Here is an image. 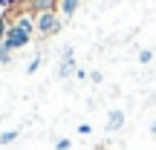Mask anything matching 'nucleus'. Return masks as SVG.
Instances as JSON below:
<instances>
[{
  "mask_svg": "<svg viewBox=\"0 0 156 150\" xmlns=\"http://www.w3.org/2000/svg\"><path fill=\"white\" fill-rule=\"evenodd\" d=\"M64 29V20L58 12H44V15H35V32L41 38H52Z\"/></svg>",
  "mask_w": 156,
  "mask_h": 150,
  "instance_id": "f257e3e1",
  "label": "nucleus"
},
{
  "mask_svg": "<svg viewBox=\"0 0 156 150\" xmlns=\"http://www.w3.org/2000/svg\"><path fill=\"white\" fill-rule=\"evenodd\" d=\"M32 40V35H26L20 26H15V23H9V32H6V38H3V46L9 52H15V49H23V46Z\"/></svg>",
  "mask_w": 156,
  "mask_h": 150,
  "instance_id": "f03ea898",
  "label": "nucleus"
},
{
  "mask_svg": "<svg viewBox=\"0 0 156 150\" xmlns=\"http://www.w3.org/2000/svg\"><path fill=\"white\" fill-rule=\"evenodd\" d=\"M75 52H73V46H67L64 49V55H61V67H58V78H73L75 75Z\"/></svg>",
  "mask_w": 156,
  "mask_h": 150,
  "instance_id": "7ed1b4c3",
  "label": "nucleus"
},
{
  "mask_svg": "<svg viewBox=\"0 0 156 150\" xmlns=\"http://www.w3.org/2000/svg\"><path fill=\"white\" fill-rule=\"evenodd\" d=\"M61 0H26V12L29 15H44V12H58Z\"/></svg>",
  "mask_w": 156,
  "mask_h": 150,
  "instance_id": "20e7f679",
  "label": "nucleus"
},
{
  "mask_svg": "<svg viewBox=\"0 0 156 150\" xmlns=\"http://www.w3.org/2000/svg\"><path fill=\"white\" fill-rule=\"evenodd\" d=\"M12 23H15V26H20L26 35H32V32H35V15H29V12H20V15H17Z\"/></svg>",
  "mask_w": 156,
  "mask_h": 150,
  "instance_id": "39448f33",
  "label": "nucleus"
},
{
  "mask_svg": "<svg viewBox=\"0 0 156 150\" xmlns=\"http://www.w3.org/2000/svg\"><path fill=\"white\" fill-rule=\"evenodd\" d=\"M124 127V113L122 110H113L110 118H107V133H119Z\"/></svg>",
  "mask_w": 156,
  "mask_h": 150,
  "instance_id": "423d86ee",
  "label": "nucleus"
},
{
  "mask_svg": "<svg viewBox=\"0 0 156 150\" xmlns=\"http://www.w3.org/2000/svg\"><path fill=\"white\" fill-rule=\"evenodd\" d=\"M78 3H81V0H61V3H58L61 17H73L75 12H78Z\"/></svg>",
  "mask_w": 156,
  "mask_h": 150,
  "instance_id": "0eeeda50",
  "label": "nucleus"
},
{
  "mask_svg": "<svg viewBox=\"0 0 156 150\" xmlns=\"http://www.w3.org/2000/svg\"><path fill=\"white\" fill-rule=\"evenodd\" d=\"M15 139H17V130H6V133H0V145H12Z\"/></svg>",
  "mask_w": 156,
  "mask_h": 150,
  "instance_id": "6e6552de",
  "label": "nucleus"
},
{
  "mask_svg": "<svg viewBox=\"0 0 156 150\" xmlns=\"http://www.w3.org/2000/svg\"><path fill=\"white\" fill-rule=\"evenodd\" d=\"M9 17H6V15H0V44H3V38H6V32H9Z\"/></svg>",
  "mask_w": 156,
  "mask_h": 150,
  "instance_id": "1a4fd4ad",
  "label": "nucleus"
},
{
  "mask_svg": "<svg viewBox=\"0 0 156 150\" xmlns=\"http://www.w3.org/2000/svg\"><path fill=\"white\" fill-rule=\"evenodd\" d=\"M41 61H44V58H41V55H38V58H32V61H29V67H26V72H29V75H32V72H38Z\"/></svg>",
  "mask_w": 156,
  "mask_h": 150,
  "instance_id": "9d476101",
  "label": "nucleus"
},
{
  "mask_svg": "<svg viewBox=\"0 0 156 150\" xmlns=\"http://www.w3.org/2000/svg\"><path fill=\"white\" fill-rule=\"evenodd\" d=\"M151 61H153V52L151 49H142L139 52V64H151Z\"/></svg>",
  "mask_w": 156,
  "mask_h": 150,
  "instance_id": "9b49d317",
  "label": "nucleus"
},
{
  "mask_svg": "<svg viewBox=\"0 0 156 150\" xmlns=\"http://www.w3.org/2000/svg\"><path fill=\"white\" fill-rule=\"evenodd\" d=\"M9 61H12V52L6 49L3 44H0V64H9Z\"/></svg>",
  "mask_w": 156,
  "mask_h": 150,
  "instance_id": "f8f14e48",
  "label": "nucleus"
},
{
  "mask_svg": "<svg viewBox=\"0 0 156 150\" xmlns=\"http://www.w3.org/2000/svg\"><path fill=\"white\" fill-rule=\"evenodd\" d=\"M69 145H73L69 139H58L55 141V150H69Z\"/></svg>",
  "mask_w": 156,
  "mask_h": 150,
  "instance_id": "ddd939ff",
  "label": "nucleus"
},
{
  "mask_svg": "<svg viewBox=\"0 0 156 150\" xmlns=\"http://www.w3.org/2000/svg\"><path fill=\"white\" fill-rule=\"evenodd\" d=\"M90 81H93V84H101V72H90Z\"/></svg>",
  "mask_w": 156,
  "mask_h": 150,
  "instance_id": "4468645a",
  "label": "nucleus"
},
{
  "mask_svg": "<svg viewBox=\"0 0 156 150\" xmlns=\"http://www.w3.org/2000/svg\"><path fill=\"white\" fill-rule=\"evenodd\" d=\"M151 133H153V136H156V121H153V124H151Z\"/></svg>",
  "mask_w": 156,
  "mask_h": 150,
  "instance_id": "2eb2a0df",
  "label": "nucleus"
}]
</instances>
